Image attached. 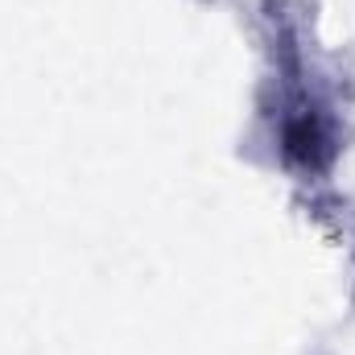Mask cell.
Returning a JSON list of instances; mask_svg holds the SVG:
<instances>
[{"label":"cell","mask_w":355,"mask_h":355,"mask_svg":"<svg viewBox=\"0 0 355 355\" xmlns=\"http://www.w3.org/2000/svg\"><path fill=\"white\" fill-rule=\"evenodd\" d=\"M285 153L306 162V166H318L327 157V132L314 116H297L289 128H285Z\"/></svg>","instance_id":"cell-1"}]
</instances>
